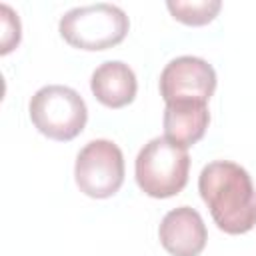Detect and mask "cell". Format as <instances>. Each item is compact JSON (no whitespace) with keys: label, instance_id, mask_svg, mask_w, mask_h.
<instances>
[{"label":"cell","instance_id":"2","mask_svg":"<svg viewBox=\"0 0 256 256\" xmlns=\"http://www.w3.org/2000/svg\"><path fill=\"white\" fill-rule=\"evenodd\" d=\"M130 28L126 12L108 2L76 6L58 22L60 36L80 50H106L120 44Z\"/></svg>","mask_w":256,"mask_h":256},{"label":"cell","instance_id":"8","mask_svg":"<svg viewBox=\"0 0 256 256\" xmlns=\"http://www.w3.org/2000/svg\"><path fill=\"white\" fill-rule=\"evenodd\" d=\"M162 122H164V136L172 144L188 148L204 136L210 124L208 104L194 100L168 102L164 108Z\"/></svg>","mask_w":256,"mask_h":256},{"label":"cell","instance_id":"7","mask_svg":"<svg viewBox=\"0 0 256 256\" xmlns=\"http://www.w3.org/2000/svg\"><path fill=\"white\" fill-rule=\"evenodd\" d=\"M158 238L170 256H198L206 246L208 232L198 210L178 206L162 218Z\"/></svg>","mask_w":256,"mask_h":256},{"label":"cell","instance_id":"9","mask_svg":"<svg viewBox=\"0 0 256 256\" xmlns=\"http://www.w3.org/2000/svg\"><path fill=\"white\" fill-rule=\"evenodd\" d=\"M90 90L94 98L108 108L128 106L134 100L136 90H138L136 74L128 64L120 60L102 62L92 72Z\"/></svg>","mask_w":256,"mask_h":256},{"label":"cell","instance_id":"11","mask_svg":"<svg viewBox=\"0 0 256 256\" xmlns=\"http://www.w3.org/2000/svg\"><path fill=\"white\" fill-rule=\"evenodd\" d=\"M0 24H2V36H0V54H8L12 48L18 46L22 28L18 14L8 6L0 4Z\"/></svg>","mask_w":256,"mask_h":256},{"label":"cell","instance_id":"6","mask_svg":"<svg viewBox=\"0 0 256 256\" xmlns=\"http://www.w3.org/2000/svg\"><path fill=\"white\" fill-rule=\"evenodd\" d=\"M158 88L166 104L178 100L208 104L210 96L216 90V72L204 58L178 56L164 66Z\"/></svg>","mask_w":256,"mask_h":256},{"label":"cell","instance_id":"4","mask_svg":"<svg viewBox=\"0 0 256 256\" xmlns=\"http://www.w3.org/2000/svg\"><path fill=\"white\" fill-rule=\"evenodd\" d=\"M28 114L40 134L60 142L76 138L88 120L84 98L62 84H48L36 90L30 98Z\"/></svg>","mask_w":256,"mask_h":256},{"label":"cell","instance_id":"1","mask_svg":"<svg viewBox=\"0 0 256 256\" xmlns=\"http://www.w3.org/2000/svg\"><path fill=\"white\" fill-rule=\"evenodd\" d=\"M198 192L222 232L246 234L256 226V188L240 164L208 162L198 176Z\"/></svg>","mask_w":256,"mask_h":256},{"label":"cell","instance_id":"5","mask_svg":"<svg viewBox=\"0 0 256 256\" xmlns=\"http://www.w3.org/2000/svg\"><path fill=\"white\" fill-rule=\"evenodd\" d=\"M74 180L80 192L90 198H110L124 182V156L116 142L106 138L90 140L76 156Z\"/></svg>","mask_w":256,"mask_h":256},{"label":"cell","instance_id":"10","mask_svg":"<svg viewBox=\"0 0 256 256\" xmlns=\"http://www.w3.org/2000/svg\"><path fill=\"white\" fill-rule=\"evenodd\" d=\"M166 8L170 14L188 26H202L216 18L222 8L220 0H168Z\"/></svg>","mask_w":256,"mask_h":256},{"label":"cell","instance_id":"3","mask_svg":"<svg viewBox=\"0 0 256 256\" xmlns=\"http://www.w3.org/2000/svg\"><path fill=\"white\" fill-rule=\"evenodd\" d=\"M190 172L186 148L172 144L166 136L146 142L134 162V174L140 190L152 198H170L184 190Z\"/></svg>","mask_w":256,"mask_h":256}]
</instances>
